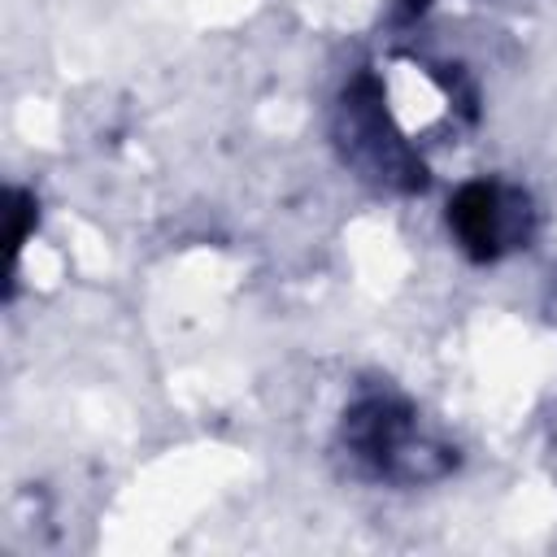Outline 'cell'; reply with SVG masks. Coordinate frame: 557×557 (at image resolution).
Listing matches in <instances>:
<instances>
[{
  "label": "cell",
  "instance_id": "cell-2",
  "mask_svg": "<svg viewBox=\"0 0 557 557\" xmlns=\"http://www.w3.org/2000/svg\"><path fill=\"white\" fill-rule=\"evenodd\" d=\"M331 144L352 178L392 196H422L431 187V165L418 144L400 131L387 87L374 70H357L331 109Z\"/></svg>",
  "mask_w": 557,
  "mask_h": 557
},
{
  "label": "cell",
  "instance_id": "cell-1",
  "mask_svg": "<svg viewBox=\"0 0 557 557\" xmlns=\"http://www.w3.org/2000/svg\"><path fill=\"white\" fill-rule=\"evenodd\" d=\"M335 457L361 483L426 487L457 470V444L396 387H361L335 426Z\"/></svg>",
  "mask_w": 557,
  "mask_h": 557
},
{
  "label": "cell",
  "instance_id": "cell-4",
  "mask_svg": "<svg viewBox=\"0 0 557 557\" xmlns=\"http://www.w3.org/2000/svg\"><path fill=\"white\" fill-rule=\"evenodd\" d=\"M4 218H9V231H4V244H9V274L17 270V257H22V244L30 239V231L39 226V200L35 191L26 187H9L4 191Z\"/></svg>",
  "mask_w": 557,
  "mask_h": 557
},
{
  "label": "cell",
  "instance_id": "cell-3",
  "mask_svg": "<svg viewBox=\"0 0 557 557\" xmlns=\"http://www.w3.org/2000/svg\"><path fill=\"white\" fill-rule=\"evenodd\" d=\"M448 235L457 244V252L474 265H496L522 248H531L535 231H540V213L535 200L522 183L509 178H470L448 196L444 209Z\"/></svg>",
  "mask_w": 557,
  "mask_h": 557
}]
</instances>
